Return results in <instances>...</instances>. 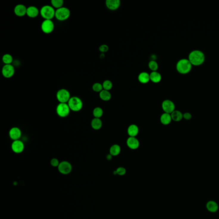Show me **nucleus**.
<instances>
[{"mask_svg": "<svg viewBox=\"0 0 219 219\" xmlns=\"http://www.w3.org/2000/svg\"><path fill=\"white\" fill-rule=\"evenodd\" d=\"M148 66H149V68L153 72L157 71L159 68V65L155 60H152L150 61L148 64Z\"/></svg>", "mask_w": 219, "mask_h": 219, "instance_id": "obj_31", "label": "nucleus"}, {"mask_svg": "<svg viewBox=\"0 0 219 219\" xmlns=\"http://www.w3.org/2000/svg\"><path fill=\"white\" fill-rule=\"evenodd\" d=\"M72 167L71 164L67 161H63L60 162L58 167V170L60 173L63 175L69 174L72 171Z\"/></svg>", "mask_w": 219, "mask_h": 219, "instance_id": "obj_9", "label": "nucleus"}, {"mask_svg": "<svg viewBox=\"0 0 219 219\" xmlns=\"http://www.w3.org/2000/svg\"><path fill=\"white\" fill-rule=\"evenodd\" d=\"M172 119L171 114L164 113L163 114L160 118L161 122L164 125H168L171 122Z\"/></svg>", "mask_w": 219, "mask_h": 219, "instance_id": "obj_22", "label": "nucleus"}, {"mask_svg": "<svg viewBox=\"0 0 219 219\" xmlns=\"http://www.w3.org/2000/svg\"><path fill=\"white\" fill-rule=\"evenodd\" d=\"M92 89L95 92L100 93L103 90L102 84L98 82L94 83L92 86Z\"/></svg>", "mask_w": 219, "mask_h": 219, "instance_id": "obj_32", "label": "nucleus"}, {"mask_svg": "<svg viewBox=\"0 0 219 219\" xmlns=\"http://www.w3.org/2000/svg\"><path fill=\"white\" fill-rule=\"evenodd\" d=\"M121 152L120 146L117 144H114L111 146L110 149V154L112 156H116L119 155Z\"/></svg>", "mask_w": 219, "mask_h": 219, "instance_id": "obj_26", "label": "nucleus"}, {"mask_svg": "<svg viewBox=\"0 0 219 219\" xmlns=\"http://www.w3.org/2000/svg\"><path fill=\"white\" fill-rule=\"evenodd\" d=\"M11 148L14 153L19 154L23 152L24 145L23 142L20 139L14 140L12 144Z\"/></svg>", "mask_w": 219, "mask_h": 219, "instance_id": "obj_12", "label": "nucleus"}, {"mask_svg": "<svg viewBox=\"0 0 219 219\" xmlns=\"http://www.w3.org/2000/svg\"><path fill=\"white\" fill-rule=\"evenodd\" d=\"M51 3L54 8L58 9L63 7L64 1L63 0H52Z\"/></svg>", "mask_w": 219, "mask_h": 219, "instance_id": "obj_28", "label": "nucleus"}, {"mask_svg": "<svg viewBox=\"0 0 219 219\" xmlns=\"http://www.w3.org/2000/svg\"><path fill=\"white\" fill-rule=\"evenodd\" d=\"M100 57H101V58H103L105 57V55H104V53H102V54H101V55H100Z\"/></svg>", "mask_w": 219, "mask_h": 219, "instance_id": "obj_38", "label": "nucleus"}, {"mask_svg": "<svg viewBox=\"0 0 219 219\" xmlns=\"http://www.w3.org/2000/svg\"><path fill=\"white\" fill-rule=\"evenodd\" d=\"M70 14V10L69 9L66 7H63L56 10L55 17L59 21H64L69 18Z\"/></svg>", "mask_w": 219, "mask_h": 219, "instance_id": "obj_5", "label": "nucleus"}, {"mask_svg": "<svg viewBox=\"0 0 219 219\" xmlns=\"http://www.w3.org/2000/svg\"><path fill=\"white\" fill-rule=\"evenodd\" d=\"M192 68V65L187 59H181L178 60L176 64L177 70L181 74H186L189 73Z\"/></svg>", "mask_w": 219, "mask_h": 219, "instance_id": "obj_2", "label": "nucleus"}, {"mask_svg": "<svg viewBox=\"0 0 219 219\" xmlns=\"http://www.w3.org/2000/svg\"><path fill=\"white\" fill-rule=\"evenodd\" d=\"M103 114V110L102 109V108H100V107H96L93 110V116L95 117V118H100V117L102 116Z\"/></svg>", "mask_w": 219, "mask_h": 219, "instance_id": "obj_29", "label": "nucleus"}, {"mask_svg": "<svg viewBox=\"0 0 219 219\" xmlns=\"http://www.w3.org/2000/svg\"><path fill=\"white\" fill-rule=\"evenodd\" d=\"M100 97L103 101H108L111 98V94L109 91L103 90L100 93Z\"/></svg>", "mask_w": 219, "mask_h": 219, "instance_id": "obj_25", "label": "nucleus"}, {"mask_svg": "<svg viewBox=\"0 0 219 219\" xmlns=\"http://www.w3.org/2000/svg\"><path fill=\"white\" fill-rule=\"evenodd\" d=\"M162 108L165 113L171 114L175 111V105L172 101L167 100L163 101Z\"/></svg>", "mask_w": 219, "mask_h": 219, "instance_id": "obj_11", "label": "nucleus"}, {"mask_svg": "<svg viewBox=\"0 0 219 219\" xmlns=\"http://www.w3.org/2000/svg\"><path fill=\"white\" fill-rule=\"evenodd\" d=\"M70 109L67 103H60L57 106L56 112L60 117L64 118L69 115Z\"/></svg>", "mask_w": 219, "mask_h": 219, "instance_id": "obj_6", "label": "nucleus"}, {"mask_svg": "<svg viewBox=\"0 0 219 219\" xmlns=\"http://www.w3.org/2000/svg\"><path fill=\"white\" fill-rule=\"evenodd\" d=\"M41 27L43 33L50 34L54 31L55 24L52 20H44L41 24Z\"/></svg>", "mask_w": 219, "mask_h": 219, "instance_id": "obj_8", "label": "nucleus"}, {"mask_svg": "<svg viewBox=\"0 0 219 219\" xmlns=\"http://www.w3.org/2000/svg\"><path fill=\"white\" fill-rule=\"evenodd\" d=\"M206 207L209 212L212 213L217 212L219 209L218 204L214 200L208 201L206 203Z\"/></svg>", "mask_w": 219, "mask_h": 219, "instance_id": "obj_18", "label": "nucleus"}, {"mask_svg": "<svg viewBox=\"0 0 219 219\" xmlns=\"http://www.w3.org/2000/svg\"><path fill=\"white\" fill-rule=\"evenodd\" d=\"M91 125L93 129L98 130L102 128V122L100 118H94L91 121Z\"/></svg>", "mask_w": 219, "mask_h": 219, "instance_id": "obj_23", "label": "nucleus"}, {"mask_svg": "<svg viewBox=\"0 0 219 219\" xmlns=\"http://www.w3.org/2000/svg\"><path fill=\"white\" fill-rule=\"evenodd\" d=\"M116 172L117 174L122 176V175H124L126 173V169L123 167H119L117 169V170H116Z\"/></svg>", "mask_w": 219, "mask_h": 219, "instance_id": "obj_33", "label": "nucleus"}, {"mask_svg": "<svg viewBox=\"0 0 219 219\" xmlns=\"http://www.w3.org/2000/svg\"><path fill=\"white\" fill-rule=\"evenodd\" d=\"M27 7L22 4H18L15 7L14 12L15 14L18 17L24 16L27 14Z\"/></svg>", "mask_w": 219, "mask_h": 219, "instance_id": "obj_13", "label": "nucleus"}, {"mask_svg": "<svg viewBox=\"0 0 219 219\" xmlns=\"http://www.w3.org/2000/svg\"><path fill=\"white\" fill-rule=\"evenodd\" d=\"M121 1L119 0H107L106 5L108 9L111 10H115L120 6Z\"/></svg>", "mask_w": 219, "mask_h": 219, "instance_id": "obj_16", "label": "nucleus"}, {"mask_svg": "<svg viewBox=\"0 0 219 219\" xmlns=\"http://www.w3.org/2000/svg\"><path fill=\"white\" fill-rule=\"evenodd\" d=\"M112 156L111 155V154H109V155H108V156H107V159L108 160H110L111 159H112Z\"/></svg>", "mask_w": 219, "mask_h": 219, "instance_id": "obj_37", "label": "nucleus"}, {"mask_svg": "<svg viewBox=\"0 0 219 219\" xmlns=\"http://www.w3.org/2000/svg\"><path fill=\"white\" fill-rule=\"evenodd\" d=\"M56 97L60 103H66L71 98L70 94L66 89H60L57 92Z\"/></svg>", "mask_w": 219, "mask_h": 219, "instance_id": "obj_7", "label": "nucleus"}, {"mask_svg": "<svg viewBox=\"0 0 219 219\" xmlns=\"http://www.w3.org/2000/svg\"><path fill=\"white\" fill-rule=\"evenodd\" d=\"M55 11L52 6L46 5L41 8L40 14L45 20H52L55 17Z\"/></svg>", "mask_w": 219, "mask_h": 219, "instance_id": "obj_3", "label": "nucleus"}, {"mask_svg": "<svg viewBox=\"0 0 219 219\" xmlns=\"http://www.w3.org/2000/svg\"><path fill=\"white\" fill-rule=\"evenodd\" d=\"M108 46L107 45H105V44L101 45L100 47V48H99V50H100V51L102 53L106 52L108 51Z\"/></svg>", "mask_w": 219, "mask_h": 219, "instance_id": "obj_35", "label": "nucleus"}, {"mask_svg": "<svg viewBox=\"0 0 219 219\" xmlns=\"http://www.w3.org/2000/svg\"><path fill=\"white\" fill-rule=\"evenodd\" d=\"M2 60L5 65L11 64L13 61V58L10 54H6L3 56Z\"/></svg>", "mask_w": 219, "mask_h": 219, "instance_id": "obj_27", "label": "nucleus"}, {"mask_svg": "<svg viewBox=\"0 0 219 219\" xmlns=\"http://www.w3.org/2000/svg\"><path fill=\"white\" fill-rule=\"evenodd\" d=\"M184 118L186 120H190L192 118V115L190 113L187 112L183 114Z\"/></svg>", "mask_w": 219, "mask_h": 219, "instance_id": "obj_36", "label": "nucleus"}, {"mask_svg": "<svg viewBox=\"0 0 219 219\" xmlns=\"http://www.w3.org/2000/svg\"><path fill=\"white\" fill-rule=\"evenodd\" d=\"M21 136V131L20 128L16 127L11 128L9 131V136L13 140H18Z\"/></svg>", "mask_w": 219, "mask_h": 219, "instance_id": "obj_14", "label": "nucleus"}, {"mask_svg": "<svg viewBox=\"0 0 219 219\" xmlns=\"http://www.w3.org/2000/svg\"><path fill=\"white\" fill-rule=\"evenodd\" d=\"M60 163L59 160L58 159H56V158H53V159H52L51 160V161H50L51 165L53 167H58Z\"/></svg>", "mask_w": 219, "mask_h": 219, "instance_id": "obj_34", "label": "nucleus"}, {"mask_svg": "<svg viewBox=\"0 0 219 219\" xmlns=\"http://www.w3.org/2000/svg\"><path fill=\"white\" fill-rule=\"evenodd\" d=\"M138 79L139 82L145 84L150 81V74L148 72H143L139 73L138 75Z\"/></svg>", "mask_w": 219, "mask_h": 219, "instance_id": "obj_19", "label": "nucleus"}, {"mask_svg": "<svg viewBox=\"0 0 219 219\" xmlns=\"http://www.w3.org/2000/svg\"><path fill=\"white\" fill-rule=\"evenodd\" d=\"M127 144L131 149L136 150L139 147V142L136 137L129 136L127 140Z\"/></svg>", "mask_w": 219, "mask_h": 219, "instance_id": "obj_15", "label": "nucleus"}, {"mask_svg": "<svg viewBox=\"0 0 219 219\" xmlns=\"http://www.w3.org/2000/svg\"><path fill=\"white\" fill-rule=\"evenodd\" d=\"M68 104L70 110L73 111H79L83 108V104L82 100L80 98L77 96L71 97Z\"/></svg>", "mask_w": 219, "mask_h": 219, "instance_id": "obj_4", "label": "nucleus"}, {"mask_svg": "<svg viewBox=\"0 0 219 219\" xmlns=\"http://www.w3.org/2000/svg\"><path fill=\"white\" fill-rule=\"evenodd\" d=\"M2 74L4 77L10 78L14 75L15 69L12 64L4 65L2 69Z\"/></svg>", "mask_w": 219, "mask_h": 219, "instance_id": "obj_10", "label": "nucleus"}, {"mask_svg": "<svg viewBox=\"0 0 219 219\" xmlns=\"http://www.w3.org/2000/svg\"><path fill=\"white\" fill-rule=\"evenodd\" d=\"M40 10L37 7L31 6L27 7V15L30 18H35L38 16Z\"/></svg>", "mask_w": 219, "mask_h": 219, "instance_id": "obj_17", "label": "nucleus"}, {"mask_svg": "<svg viewBox=\"0 0 219 219\" xmlns=\"http://www.w3.org/2000/svg\"><path fill=\"white\" fill-rule=\"evenodd\" d=\"M150 80L154 83H159L162 79L161 74L157 71L152 72L150 74Z\"/></svg>", "mask_w": 219, "mask_h": 219, "instance_id": "obj_20", "label": "nucleus"}, {"mask_svg": "<svg viewBox=\"0 0 219 219\" xmlns=\"http://www.w3.org/2000/svg\"><path fill=\"white\" fill-rule=\"evenodd\" d=\"M103 90L109 91L112 88L113 83L110 80H105L102 83Z\"/></svg>", "mask_w": 219, "mask_h": 219, "instance_id": "obj_30", "label": "nucleus"}, {"mask_svg": "<svg viewBox=\"0 0 219 219\" xmlns=\"http://www.w3.org/2000/svg\"><path fill=\"white\" fill-rule=\"evenodd\" d=\"M139 133V128L136 125L132 124L128 128V133L130 136L135 137Z\"/></svg>", "mask_w": 219, "mask_h": 219, "instance_id": "obj_21", "label": "nucleus"}, {"mask_svg": "<svg viewBox=\"0 0 219 219\" xmlns=\"http://www.w3.org/2000/svg\"><path fill=\"white\" fill-rule=\"evenodd\" d=\"M172 119L175 122H179L182 119L183 114L181 112L179 111L175 110L171 114Z\"/></svg>", "mask_w": 219, "mask_h": 219, "instance_id": "obj_24", "label": "nucleus"}, {"mask_svg": "<svg viewBox=\"0 0 219 219\" xmlns=\"http://www.w3.org/2000/svg\"><path fill=\"white\" fill-rule=\"evenodd\" d=\"M188 59L192 65L199 66L205 61V55L200 50H193L190 53Z\"/></svg>", "mask_w": 219, "mask_h": 219, "instance_id": "obj_1", "label": "nucleus"}]
</instances>
